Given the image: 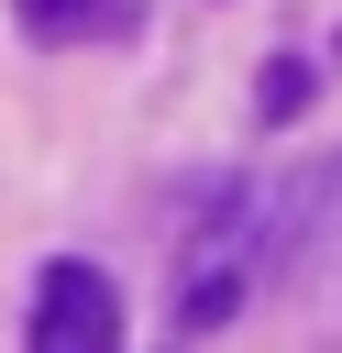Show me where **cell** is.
<instances>
[{
	"label": "cell",
	"instance_id": "7a4b0ae2",
	"mask_svg": "<svg viewBox=\"0 0 342 353\" xmlns=\"http://www.w3.org/2000/svg\"><path fill=\"white\" fill-rule=\"evenodd\" d=\"M22 331H33V353H110V342H121V287H110L88 254H55V265L33 276Z\"/></svg>",
	"mask_w": 342,
	"mask_h": 353
},
{
	"label": "cell",
	"instance_id": "3957f363",
	"mask_svg": "<svg viewBox=\"0 0 342 353\" xmlns=\"http://www.w3.org/2000/svg\"><path fill=\"white\" fill-rule=\"evenodd\" d=\"M11 22L33 44H121L143 22V0H11Z\"/></svg>",
	"mask_w": 342,
	"mask_h": 353
},
{
	"label": "cell",
	"instance_id": "277c9868",
	"mask_svg": "<svg viewBox=\"0 0 342 353\" xmlns=\"http://www.w3.org/2000/svg\"><path fill=\"white\" fill-rule=\"evenodd\" d=\"M298 99H309V66H298V55H276V66L254 77V110H265V121H287Z\"/></svg>",
	"mask_w": 342,
	"mask_h": 353
},
{
	"label": "cell",
	"instance_id": "6da1fadb",
	"mask_svg": "<svg viewBox=\"0 0 342 353\" xmlns=\"http://www.w3.org/2000/svg\"><path fill=\"white\" fill-rule=\"evenodd\" d=\"M265 276H276V254H265V199H243L232 176H199V210L177 221V298H165V331H177V342L232 331Z\"/></svg>",
	"mask_w": 342,
	"mask_h": 353
}]
</instances>
